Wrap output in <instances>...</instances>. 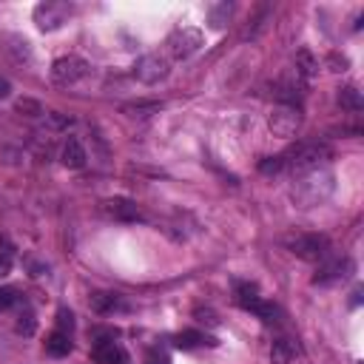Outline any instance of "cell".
<instances>
[{"instance_id": "obj_20", "label": "cell", "mask_w": 364, "mask_h": 364, "mask_svg": "<svg viewBox=\"0 0 364 364\" xmlns=\"http://www.w3.org/2000/svg\"><path fill=\"white\" fill-rule=\"evenodd\" d=\"M233 296H236V304L245 307V310H250L253 301L262 299V296H259V287L250 284V282H236V284H233Z\"/></svg>"}, {"instance_id": "obj_4", "label": "cell", "mask_w": 364, "mask_h": 364, "mask_svg": "<svg viewBox=\"0 0 364 364\" xmlns=\"http://www.w3.org/2000/svg\"><path fill=\"white\" fill-rule=\"evenodd\" d=\"M168 74H171V63H168V57L159 54V51L142 54V57L134 63V77H136L139 82H145V85H156V82H162Z\"/></svg>"}, {"instance_id": "obj_1", "label": "cell", "mask_w": 364, "mask_h": 364, "mask_svg": "<svg viewBox=\"0 0 364 364\" xmlns=\"http://www.w3.org/2000/svg\"><path fill=\"white\" fill-rule=\"evenodd\" d=\"M336 182H333V173L327 168H318V171H310V173H301L293 179L290 185V199L296 208L307 210V208H316L321 202L330 199Z\"/></svg>"}, {"instance_id": "obj_6", "label": "cell", "mask_w": 364, "mask_h": 364, "mask_svg": "<svg viewBox=\"0 0 364 364\" xmlns=\"http://www.w3.org/2000/svg\"><path fill=\"white\" fill-rule=\"evenodd\" d=\"M88 71H91V65H88L82 57H77V54H65V57H57V60L51 63V80H54L57 85H74V82H80Z\"/></svg>"}, {"instance_id": "obj_7", "label": "cell", "mask_w": 364, "mask_h": 364, "mask_svg": "<svg viewBox=\"0 0 364 364\" xmlns=\"http://www.w3.org/2000/svg\"><path fill=\"white\" fill-rule=\"evenodd\" d=\"M71 17V6L63 0H46L34 6V23L40 31H54Z\"/></svg>"}, {"instance_id": "obj_32", "label": "cell", "mask_w": 364, "mask_h": 364, "mask_svg": "<svg viewBox=\"0 0 364 364\" xmlns=\"http://www.w3.org/2000/svg\"><path fill=\"white\" fill-rule=\"evenodd\" d=\"M11 264H14V253H0V279L11 273Z\"/></svg>"}, {"instance_id": "obj_24", "label": "cell", "mask_w": 364, "mask_h": 364, "mask_svg": "<svg viewBox=\"0 0 364 364\" xmlns=\"http://www.w3.org/2000/svg\"><path fill=\"white\" fill-rule=\"evenodd\" d=\"M14 330L20 333V336H34V330H37V318H34V313L26 307L20 316H17V324H14Z\"/></svg>"}, {"instance_id": "obj_15", "label": "cell", "mask_w": 364, "mask_h": 364, "mask_svg": "<svg viewBox=\"0 0 364 364\" xmlns=\"http://www.w3.org/2000/svg\"><path fill=\"white\" fill-rule=\"evenodd\" d=\"M173 344L179 347V350H193V347H213L216 344V338H210L208 333H202V330H182V333H176L173 336Z\"/></svg>"}, {"instance_id": "obj_11", "label": "cell", "mask_w": 364, "mask_h": 364, "mask_svg": "<svg viewBox=\"0 0 364 364\" xmlns=\"http://www.w3.org/2000/svg\"><path fill=\"white\" fill-rule=\"evenodd\" d=\"M91 358H94L97 364H128V361H131L128 353H125V347H122L119 341H114V338H100V341H94Z\"/></svg>"}, {"instance_id": "obj_28", "label": "cell", "mask_w": 364, "mask_h": 364, "mask_svg": "<svg viewBox=\"0 0 364 364\" xmlns=\"http://www.w3.org/2000/svg\"><path fill=\"white\" fill-rule=\"evenodd\" d=\"M17 301H20L17 290H14V287H6V284H3V287H0V313H3V310H9V307H14Z\"/></svg>"}, {"instance_id": "obj_34", "label": "cell", "mask_w": 364, "mask_h": 364, "mask_svg": "<svg viewBox=\"0 0 364 364\" xmlns=\"http://www.w3.org/2000/svg\"><path fill=\"white\" fill-rule=\"evenodd\" d=\"M0 253H14V247H11V242H9V239H6L3 233H0Z\"/></svg>"}, {"instance_id": "obj_13", "label": "cell", "mask_w": 364, "mask_h": 364, "mask_svg": "<svg viewBox=\"0 0 364 364\" xmlns=\"http://www.w3.org/2000/svg\"><path fill=\"white\" fill-rule=\"evenodd\" d=\"M60 159H63V165L65 168H85V162H88V154H85V148H82V142L77 139V136H68L65 142H63V151H60Z\"/></svg>"}, {"instance_id": "obj_31", "label": "cell", "mask_w": 364, "mask_h": 364, "mask_svg": "<svg viewBox=\"0 0 364 364\" xmlns=\"http://www.w3.org/2000/svg\"><path fill=\"white\" fill-rule=\"evenodd\" d=\"M193 316H196V321H202V324H210V327H216V324H219V318H216V313H213V310H202V307H196V310H193Z\"/></svg>"}, {"instance_id": "obj_9", "label": "cell", "mask_w": 364, "mask_h": 364, "mask_svg": "<svg viewBox=\"0 0 364 364\" xmlns=\"http://www.w3.org/2000/svg\"><path fill=\"white\" fill-rule=\"evenodd\" d=\"M353 270H355V262H353L350 256L321 259V262H318V270H316V276H313V284H333V282H341V279H347Z\"/></svg>"}, {"instance_id": "obj_22", "label": "cell", "mask_w": 364, "mask_h": 364, "mask_svg": "<svg viewBox=\"0 0 364 364\" xmlns=\"http://www.w3.org/2000/svg\"><path fill=\"white\" fill-rule=\"evenodd\" d=\"M250 313H256L264 324L279 321V307H276V304H270V301H264V299H256V301H253V307H250Z\"/></svg>"}, {"instance_id": "obj_23", "label": "cell", "mask_w": 364, "mask_h": 364, "mask_svg": "<svg viewBox=\"0 0 364 364\" xmlns=\"http://www.w3.org/2000/svg\"><path fill=\"white\" fill-rule=\"evenodd\" d=\"M230 11H233V3H216V6H210V14H208L210 26H213V28H222V26L228 23Z\"/></svg>"}, {"instance_id": "obj_26", "label": "cell", "mask_w": 364, "mask_h": 364, "mask_svg": "<svg viewBox=\"0 0 364 364\" xmlns=\"http://www.w3.org/2000/svg\"><path fill=\"white\" fill-rule=\"evenodd\" d=\"M54 330L71 336V330H74V313H71L68 307H60V310H57V327H54Z\"/></svg>"}, {"instance_id": "obj_25", "label": "cell", "mask_w": 364, "mask_h": 364, "mask_svg": "<svg viewBox=\"0 0 364 364\" xmlns=\"http://www.w3.org/2000/svg\"><path fill=\"white\" fill-rule=\"evenodd\" d=\"M20 114H26V117H40V114H46L43 111V105L37 102V100H28V97H23V100H17V105H14Z\"/></svg>"}, {"instance_id": "obj_35", "label": "cell", "mask_w": 364, "mask_h": 364, "mask_svg": "<svg viewBox=\"0 0 364 364\" xmlns=\"http://www.w3.org/2000/svg\"><path fill=\"white\" fill-rule=\"evenodd\" d=\"M358 301H361V287H355V290H353V301H350V304H353V307H355V304H358Z\"/></svg>"}, {"instance_id": "obj_29", "label": "cell", "mask_w": 364, "mask_h": 364, "mask_svg": "<svg viewBox=\"0 0 364 364\" xmlns=\"http://www.w3.org/2000/svg\"><path fill=\"white\" fill-rule=\"evenodd\" d=\"M284 168V159L282 156H264L262 162H259V171L262 173H279Z\"/></svg>"}, {"instance_id": "obj_5", "label": "cell", "mask_w": 364, "mask_h": 364, "mask_svg": "<svg viewBox=\"0 0 364 364\" xmlns=\"http://www.w3.org/2000/svg\"><path fill=\"white\" fill-rule=\"evenodd\" d=\"M267 128L273 131V136H282V139H290L299 134L301 128V108L296 105H276L267 117Z\"/></svg>"}, {"instance_id": "obj_14", "label": "cell", "mask_w": 364, "mask_h": 364, "mask_svg": "<svg viewBox=\"0 0 364 364\" xmlns=\"http://www.w3.org/2000/svg\"><path fill=\"white\" fill-rule=\"evenodd\" d=\"M3 43H6L3 51H6L14 63H28V60H31V46H28L26 37H20V34H6Z\"/></svg>"}, {"instance_id": "obj_19", "label": "cell", "mask_w": 364, "mask_h": 364, "mask_svg": "<svg viewBox=\"0 0 364 364\" xmlns=\"http://www.w3.org/2000/svg\"><path fill=\"white\" fill-rule=\"evenodd\" d=\"M338 105L344 108V111H350V114H355V111H361L364 108V100H361V91L355 88V85H344V88H338Z\"/></svg>"}, {"instance_id": "obj_8", "label": "cell", "mask_w": 364, "mask_h": 364, "mask_svg": "<svg viewBox=\"0 0 364 364\" xmlns=\"http://www.w3.org/2000/svg\"><path fill=\"white\" fill-rule=\"evenodd\" d=\"M165 46H168V51H171L173 60H188L193 51H199V46H202V31H199V28H191V26H182V28L171 31V37H168Z\"/></svg>"}, {"instance_id": "obj_12", "label": "cell", "mask_w": 364, "mask_h": 364, "mask_svg": "<svg viewBox=\"0 0 364 364\" xmlns=\"http://www.w3.org/2000/svg\"><path fill=\"white\" fill-rule=\"evenodd\" d=\"M102 210H105L111 219H117V222H142V219H145L142 210L136 208V202H131V199H125V196H111V199H105V202H102Z\"/></svg>"}, {"instance_id": "obj_16", "label": "cell", "mask_w": 364, "mask_h": 364, "mask_svg": "<svg viewBox=\"0 0 364 364\" xmlns=\"http://www.w3.org/2000/svg\"><path fill=\"white\" fill-rule=\"evenodd\" d=\"M316 71H318V60H316L307 48H299V51H296V77H301V80L307 82V80L316 77Z\"/></svg>"}, {"instance_id": "obj_10", "label": "cell", "mask_w": 364, "mask_h": 364, "mask_svg": "<svg viewBox=\"0 0 364 364\" xmlns=\"http://www.w3.org/2000/svg\"><path fill=\"white\" fill-rule=\"evenodd\" d=\"M88 304H91V310L100 313V316H108V313H128V310H131V304H128L125 296L108 293V290L91 293V296H88Z\"/></svg>"}, {"instance_id": "obj_21", "label": "cell", "mask_w": 364, "mask_h": 364, "mask_svg": "<svg viewBox=\"0 0 364 364\" xmlns=\"http://www.w3.org/2000/svg\"><path fill=\"white\" fill-rule=\"evenodd\" d=\"M159 108H162L159 100H139V102L122 105V114H128V117H151V114H156Z\"/></svg>"}, {"instance_id": "obj_17", "label": "cell", "mask_w": 364, "mask_h": 364, "mask_svg": "<svg viewBox=\"0 0 364 364\" xmlns=\"http://www.w3.org/2000/svg\"><path fill=\"white\" fill-rule=\"evenodd\" d=\"M46 353L54 355V358H63L71 353V336L68 333H60V330H51V336L46 338Z\"/></svg>"}, {"instance_id": "obj_30", "label": "cell", "mask_w": 364, "mask_h": 364, "mask_svg": "<svg viewBox=\"0 0 364 364\" xmlns=\"http://www.w3.org/2000/svg\"><path fill=\"white\" fill-rule=\"evenodd\" d=\"M145 364H171V355H168L162 347H154V350H148Z\"/></svg>"}, {"instance_id": "obj_18", "label": "cell", "mask_w": 364, "mask_h": 364, "mask_svg": "<svg viewBox=\"0 0 364 364\" xmlns=\"http://www.w3.org/2000/svg\"><path fill=\"white\" fill-rule=\"evenodd\" d=\"M296 358V344L290 338H276L270 347V364H293Z\"/></svg>"}, {"instance_id": "obj_3", "label": "cell", "mask_w": 364, "mask_h": 364, "mask_svg": "<svg viewBox=\"0 0 364 364\" xmlns=\"http://www.w3.org/2000/svg\"><path fill=\"white\" fill-rule=\"evenodd\" d=\"M287 250L304 262H321L330 253V242L321 233H296L287 239Z\"/></svg>"}, {"instance_id": "obj_33", "label": "cell", "mask_w": 364, "mask_h": 364, "mask_svg": "<svg viewBox=\"0 0 364 364\" xmlns=\"http://www.w3.org/2000/svg\"><path fill=\"white\" fill-rule=\"evenodd\" d=\"M9 94H11V82L6 77H0V100H6Z\"/></svg>"}, {"instance_id": "obj_2", "label": "cell", "mask_w": 364, "mask_h": 364, "mask_svg": "<svg viewBox=\"0 0 364 364\" xmlns=\"http://www.w3.org/2000/svg\"><path fill=\"white\" fill-rule=\"evenodd\" d=\"M330 156L333 154H330V148L324 142H299L282 159H284V168H290L296 176H301V173H310V171L324 168Z\"/></svg>"}, {"instance_id": "obj_27", "label": "cell", "mask_w": 364, "mask_h": 364, "mask_svg": "<svg viewBox=\"0 0 364 364\" xmlns=\"http://www.w3.org/2000/svg\"><path fill=\"white\" fill-rule=\"evenodd\" d=\"M324 65H327L330 71H347V68H350V60H347L344 54H336V51H330V54L324 57Z\"/></svg>"}]
</instances>
